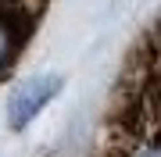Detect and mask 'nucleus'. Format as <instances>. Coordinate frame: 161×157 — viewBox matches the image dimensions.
<instances>
[{
	"mask_svg": "<svg viewBox=\"0 0 161 157\" xmlns=\"http://www.w3.org/2000/svg\"><path fill=\"white\" fill-rule=\"evenodd\" d=\"M14 50H18V32H14V25L7 22L4 14H0V71L11 64Z\"/></svg>",
	"mask_w": 161,
	"mask_h": 157,
	"instance_id": "f03ea898",
	"label": "nucleus"
},
{
	"mask_svg": "<svg viewBox=\"0 0 161 157\" xmlns=\"http://www.w3.org/2000/svg\"><path fill=\"white\" fill-rule=\"evenodd\" d=\"M58 93H61V75H36L29 82H22V86L14 89L11 104H7V125H11L14 132H22Z\"/></svg>",
	"mask_w": 161,
	"mask_h": 157,
	"instance_id": "f257e3e1",
	"label": "nucleus"
}]
</instances>
